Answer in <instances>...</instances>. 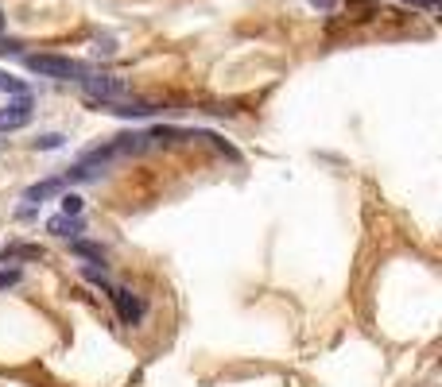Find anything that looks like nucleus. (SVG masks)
I'll return each instance as SVG.
<instances>
[{
	"mask_svg": "<svg viewBox=\"0 0 442 387\" xmlns=\"http://www.w3.org/2000/svg\"><path fill=\"white\" fill-rule=\"evenodd\" d=\"M24 66H28L31 74H39V77H55V82H82V77L89 74L86 62H78V58H62V55H28L24 58Z\"/></svg>",
	"mask_w": 442,
	"mask_h": 387,
	"instance_id": "obj_1",
	"label": "nucleus"
},
{
	"mask_svg": "<svg viewBox=\"0 0 442 387\" xmlns=\"http://www.w3.org/2000/svg\"><path fill=\"white\" fill-rule=\"evenodd\" d=\"M82 89H86V97H89V101H98V105H113V101L128 97L125 77H117V74H93V70L82 77Z\"/></svg>",
	"mask_w": 442,
	"mask_h": 387,
	"instance_id": "obj_2",
	"label": "nucleus"
},
{
	"mask_svg": "<svg viewBox=\"0 0 442 387\" xmlns=\"http://www.w3.org/2000/svg\"><path fill=\"white\" fill-rule=\"evenodd\" d=\"M31 113H35V105H31L28 93H16V101H8V105L0 108V132H20V128L31 124Z\"/></svg>",
	"mask_w": 442,
	"mask_h": 387,
	"instance_id": "obj_3",
	"label": "nucleus"
},
{
	"mask_svg": "<svg viewBox=\"0 0 442 387\" xmlns=\"http://www.w3.org/2000/svg\"><path fill=\"white\" fill-rule=\"evenodd\" d=\"M151 144H156V140H151V132H120L117 140H113V144L105 147V155H109V159H125V155H144Z\"/></svg>",
	"mask_w": 442,
	"mask_h": 387,
	"instance_id": "obj_4",
	"label": "nucleus"
},
{
	"mask_svg": "<svg viewBox=\"0 0 442 387\" xmlns=\"http://www.w3.org/2000/svg\"><path fill=\"white\" fill-rule=\"evenodd\" d=\"M109 294H113V306H117L125 325H136V321L144 318V302H140L128 287H109Z\"/></svg>",
	"mask_w": 442,
	"mask_h": 387,
	"instance_id": "obj_5",
	"label": "nucleus"
},
{
	"mask_svg": "<svg viewBox=\"0 0 442 387\" xmlns=\"http://www.w3.org/2000/svg\"><path fill=\"white\" fill-rule=\"evenodd\" d=\"M47 232H55V236H62V240H74V236L86 232V225H82L78 213H59V217H50L47 221Z\"/></svg>",
	"mask_w": 442,
	"mask_h": 387,
	"instance_id": "obj_6",
	"label": "nucleus"
},
{
	"mask_svg": "<svg viewBox=\"0 0 442 387\" xmlns=\"http://www.w3.org/2000/svg\"><path fill=\"white\" fill-rule=\"evenodd\" d=\"M70 252H74V256H82V260H98V263H105V248H101V244L82 240V236H74V240H70Z\"/></svg>",
	"mask_w": 442,
	"mask_h": 387,
	"instance_id": "obj_7",
	"label": "nucleus"
},
{
	"mask_svg": "<svg viewBox=\"0 0 442 387\" xmlns=\"http://www.w3.org/2000/svg\"><path fill=\"white\" fill-rule=\"evenodd\" d=\"M62 190V178H43V182H35L28 190V202H43V198H55V194Z\"/></svg>",
	"mask_w": 442,
	"mask_h": 387,
	"instance_id": "obj_8",
	"label": "nucleus"
},
{
	"mask_svg": "<svg viewBox=\"0 0 442 387\" xmlns=\"http://www.w3.org/2000/svg\"><path fill=\"white\" fill-rule=\"evenodd\" d=\"M4 260H43V248L39 244H8Z\"/></svg>",
	"mask_w": 442,
	"mask_h": 387,
	"instance_id": "obj_9",
	"label": "nucleus"
},
{
	"mask_svg": "<svg viewBox=\"0 0 442 387\" xmlns=\"http://www.w3.org/2000/svg\"><path fill=\"white\" fill-rule=\"evenodd\" d=\"M0 89H8V93H28L24 82H20V77H12L8 70H0Z\"/></svg>",
	"mask_w": 442,
	"mask_h": 387,
	"instance_id": "obj_10",
	"label": "nucleus"
},
{
	"mask_svg": "<svg viewBox=\"0 0 442 387\" xmlns=\"http://www.w3.org/2000/svg\"><path fill=\"white\" fill-rule=\"evenodd\" d=\"M35 147H39V151H55V147H62V135L59 132H47V135L35 140Z\"/></svg>",
	"mask_w": 442,
	"mask_h": 387,
	"instance_id": "obj_11",
	"label": "nucleus"
},
{
	"mask_svg": "<svg viewBox=\"0 0 442 387\" xmlns=\"http://www.w3.org/2000/svg\"><path fill=\"white\" fill-rule=\"evenodd\" d=\"M20 283V267H8V271H0V290H8Z\"/></svg>",
	"mask_w": 442,
	"mask_h": 387,
	"instance_id": "obj_12",
	"label": "nucleus"
},
{
	"mask_svg": "<svg viewBox=\"0 0 442 387\" xmlns=\"http://www.w3.org/2000/svg\"><path fill=\"white\" fill-rule=\"evenodd\" d=\"M82 275H86L89 283H101V287H109V279H105V267H101V271H98V267H82Z\"/></svg>",
	"mask_w": 442,
	"mask_h": 387,
	"instance_id": "obj_13",
	"label": "nucleus"
},
{
	"mask_svg": "<svg viewBox=\"0 0 442 387\" xmlns=\"http://www.w3.org/2000/svg\"><path fill=\"white\" fill-rule=\"evenodd\" d=\"M62 213H82V198H78V194H66V198H62Z\"/></svg>",
	"mask_w": 442,
	"mask_h": 387,
	"instance_id": "obj_14",
	"label": "nucleus"
},
{
	"mask_svg": "<svg viewBox=\"0 0 442 387\" xmlns=\"http://www.w3.org/2000/svg\"><path fill=\"white\" fill-rule=\"evenodd\" d=\"M306 4H311V8H322V12L334 8V0H306Z\"/></svg>",
	"mask_w": 442,
	"mask_h": 387,
	"instance_id": "obj_15",
	"label": "nucleus"
},
{
	"mask_svg": "<svg viewBox=\"0 0 442 387\" xmlns=\"http://www.w3.org/2000/svg\"><path fill=\"white\" fill-rule=\"evenodd\" d=\"M412 4H419V8H434L439 0H412Z\"/></svg>",
	"mask_w": 442,
	"mask_h": 387,
	"instance_id": "obj_16",
	"label": "nucleus"
},
{
	"mask_svg": "<svg viewBox=\"0 0 442 387\" xmlns=\"http://www.w3.org/2000/svg\"><path fill=\"white\" fill-rule=\"evenodd\" d=\"M0 23H4V16H0Z\"/></svg>",
	"mask_w": 442,
	"mask_h": 387,
	"instance_id": "obj_17",
	"label": "nucleus"
}]
</instances>
